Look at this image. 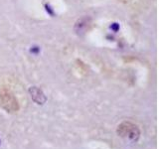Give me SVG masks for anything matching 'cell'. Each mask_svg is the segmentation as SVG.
<instances>
[{"label": "cell", "mask_w": 159, "mask_h": 149, "mask_svg": "<svg viewBox=\"0 0 159 149\" xmlns=\"http://www.w3.org/2000/svg\"><path fill=\"white\" fill-rule=\"evenodd\" d=\"M118 136H120L128 141L135 142L138 140L140 131L136 124H134L130 121H123L117 126L116 130Z\"/></svg>", "instance_id": "cell-2"}, {"label": "cell", "mask_w": 159, "mask_h": 149, "mask_svg": "<svg viewBox=\"0 0 159 149\" xmlns=\"http://www.w3.org/2000/svg\"><path fill=\"white\" fill-rule=\"evenodd\" d=\"M0 107L9 113H15L19 111L17 97L7 88H0Z\"/></svg>", "instance_id": "cell-1"}, {"label": "cell", "mask_w": 159, "mask_h": 149, "mask_svg": "<svg viewBox=\"0 0 159 149\" xmlns=\"http://www.w3.org/2000/svg\"><path fill=\"white\" fill-rule=\"evenodd\" d=\"M30 93H31V97L33 98V101L35 102H37L38 104H43L45 102H46V97L43 93V92L40 88L34 87L30 88Z\"/></svg>", "instance_id": "cell-3"}]
</instances>
